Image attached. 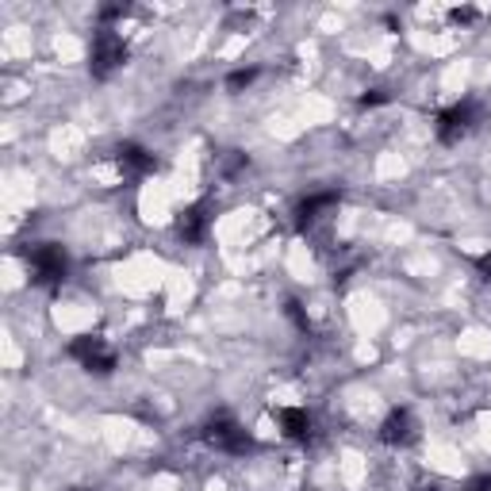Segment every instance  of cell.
Instances as JSON below:
<instances>
[{"mask_svg":"<svg viewBox=\"0 0 491 491\" xmlns=\"http://www.w3.org/2000/svg\"><path fill=\"white\" fill-rule=\"evenodd\" d=\"M27 265H31V272H35V277H31L35 284L54 288V284H62V281H66V272H69V257H66L62 246L42 242V246H35V250H27Z\"/></svg>","mask_w":491,"mask_h":491,"instance_id":"cell-1","label":"cell"},{"mask_svg":"<svg viewBox=\"0 0 491 491\" xmlns=\"http://www.w3.org/2000/svg\"><path fill=\"white\" fill-rule=\"evenodd\" d=\"M204 442L211 450H223V453H250L254 450V438L235 423L230 415H215L211 423L204 426Z\"/></svg>","mask_w":491,"mask_h":491,"instance_id":"cell-2","label":"cell"},{"mask_svg":"<svg viewBox=\"0 0 491 491\" xmlns=\"http://www.w3.org/2000/svg\"><path fill=\"white\" fill-rule=\"evenodd\" d=\"M69 357L81 361L89 372H96V377H108V372L115 369V350L100 338V335H81L69 342Z\"/></svg>","mask_w":491,"mask_h":491,"instance_id":"cell-3","label":"cell"},{"mask_svg":"<svg viewBox=\"0 0 491 491\" xmlns=\"http://www.w3.org/2000/svg\"><path fill=\"white\" fill-rule=\"evenodd\" d=\"M476 123H480V104H476V100H460V104L445 108L438 115V138L442 142H460Z\"/></svg>","mask_w":491,"mask_h":491,"instance_id":"cell-4","label":"cell"},{"mask_svg":"<svg viewBox=\"0 0 491 491\" xmlns=\"http://www.w3.org/2000/svg\"><path fill=\"white\" fill-rule=\"evenodd\" d=\"M127 62V42L112 31V27H104L96 39H93V62H89V69H93V77H108L112 69H120Z\"/></svg>","mask_w":491,"mask_h":491,"instance_id":"cell-5","label":"cell"},{"mask_svg":"<svg viewBox=\"0 0 491 491\" xmlns=\"http://www.w3.org/2000/svg\"><path fill=\"white\" fill-rule=\"evenodd\" d=\"M418 438V426H415V415L411 411H392L384 418V426H380V442L384 445H411Z\"/></svg>","mask_w":491,"mask_h":491,"instance_id":"cell-6","label":"cell"},{"mask_svg":"<svg viewBox=\"0 0 491 491\" xmlns=\"http://www.w3.org/2000/svg\"><path fill=\"white\" fill-rule=\"evenodd\" d=\"M208 223H211L208 204H192V208H184V211H181V219H177V235H181L184 242H204Z\"/></svg>","mask_w":491,"mask_h":491,"instance_id":"cell-7","label":"cell"},{"mask_svg":"<svg viewBox=\"0 0 491 491\" xmlns=\"http://www.w3.org/2000/svg\"><path fill=\"white\" fill-rule=\"evenodd\" d=\"M120 169L142 177V173H154L157 169V157L150 150H142L138 142H123V147H120Z\"/></svg>","mask_w":491,"mask_h":491,"instance_id":"cell-8","label":"cell"},{"mask_svg":"<svg viewBox=\"0 0 491 491\" xmlns=\"http://www.w3.org/2000/svg\"><path fill=\"white\" fill-rule=\"evenodd\" d=\"M277 423H281V430H284V438H292V442H308V438H311V415H308V411L281 407V411H277Z\"/></svg>","mask_w":491,"mask_h":491,"instance_id":"cell-9","label":"cell"},{"mask_svg":"<svg viewBox=\"0 0 491 491\" xmlns=\"http://www.w3.org/2000/svg\"><path fill=\"white\" fill-rule=\"evenodd\" d=\"M335 208H338V196H335V192H319V196L303 200L299 211H296V215H299V227H303V230L315 227V223H319L326 211H335Z\"/></svg>","mask_w":491,"mask_h":491,"instance_id":"cell-10","label":"cell"},{"mask_svg":"<svg viewBox=\"0 0 491 491\" xmlns=\"http://www.w3.org/2000/svg\"><path fill=\"white\" fill-rule=\"evenodd\" d=\"M254 77H257V69H235V74L227 77V89H246Z\"/></svg>","mask_w":491,"mask_h":491,"instance_id":"cell-11","label":"cell"},{"mask_svg":"<svg viewBox=\"0 0 491 491\" xmlns=\"http://www.w3.org/2000/svg\"><path fill=\"white\" fill-rule=\"evenodd\" d=\"M377 104H388V93L384 89H372V93L361 96V108H377Z\"/></svg>","mask_w":491,"mask_h":491,"instance_id":"cell-12","label":"cell"},{"mask_svg":"<svg viewBox=\"0 0 491 491\" xmlns=\"http://www.w3.org/2000/svg\"><path fill=\"white\" fill-rule=\"evenodd\" d=\"M127 16V4H112V8H100V20L112 23V20H123Z\"/></svg>","mask_w":491,"mask_h":491,"instance_id":"cell-13","label":"cell"},{"mask_svg":"<svg viewBox=\"0 0 491 491\" xmlns=\"http://www.w3.org/2000/svg\"><path fill=\"white\" fill-rule=\"evenodd\" d=\"M450 16H453V23H472L476 20V8H469V4L465 8H453Z\"/></svg>","mask_w":491,"mask_h":491,"instance_id":"cell-14","label":"cell"},{"mask_svg":"<svg viewBox=\"0 0 491 491\" xmlns=\"http://www.w3.org/2000/svg\"><path fill=\"white\" fill-rule=\"evenodd\" d=\"M288 315H292V319H296V326H299V330H308V319H303V311H299V303H296V299H288Z\"/></svg>","mask_w":491,"mask_h":491,"instance_id":"cell-15","label":"cell"},{"mask_svg":"<svg viewBox=\"0 0 491 491\" xmlns=\"http://www.w3.org/2000/svg\"><path fill=\"white\" fill-rule=\"evenodd\" d=\"M469 491H491V476H480V480H472Z\"/></svg>","mask_w":491,"mask_h":491,"instance_id":"cell-16","label":"cell"},{"mask_svg":"<svg viewBox=\"0 0 491 491\" xmlns=\"http://www.w3.org/2000/svg\"><path fill=\"white\" fill-rule=\"evenodd\" d=\"M476 265H480V272H484V277L491 281V254H484V257H480V262H476Z\"/></svg>","mask_w":491,"mask_h":491,"instance_id":"cell-17","label":"cell"},{"mask_svg":"<svg viewBox=\"0 0 491 491\" xmlns=\"http://www.w3.org/2000/svg\"><path fill=\"white\" fill-rule=\"evenodd\" d=\"M423 491H438V487H423Z\"/></svg>","mask_w":491,"mask_h":491,"instance_id":"cell-18","label":"cell"},{"mask_svg":"<svg viewBox=\"0 0 491 491\" xmlns=\"http://www.w3.org/2000/svg\"><path fill=\"white\" fill-rule=\"evenodd\" d=\"M77 491H85V487H77Z\"/></svg>","mask_w":491,"mask_h":491,"instance_id":"cell-19","label":"cell"}]
</instances>
